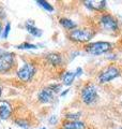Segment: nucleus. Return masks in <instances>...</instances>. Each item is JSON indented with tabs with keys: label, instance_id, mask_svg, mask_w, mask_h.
<instances>
[{
	"label": "nucleus",
	"instance_id": "39448f33",
	"mask_svg": "<svg viewBox=\"0 0 122 129\" xmlns=\"http://www.w3.org/2000/svg\"><path fill=\"white\" fill-rule=\"evenodd\" d=\"M102 27L107 31H117L118 30V21L110 14H103L100 18Z\"/></svg>",
	"mask_w": 122,
	"mask_h": 129
},
{
	"label": "nucleus",
	"instance_id": "1a4fd4ad",
	"mask_svg": "<svg viewBox=\"0 0 122 129\" xmlns=\"http://www.w3.org/2000/svg\"><path fill=\"white\" fill-rule=\"evenodd\" d=\"M54 99V92H52L49 88H44L39 92V100L43 103L51 102Z\"/></svg>",
	"mask_w": 122,
	"mask_h": 129
},
{
	"label": "nucleus",
	"instance_id": "ddd939ff",
	"mask_svg": "<svg viewBox=\"0 0 122 129\" xmlns=\"http://www.w3.org/2000/svg\"><path fill=\"white\" fill-rule=\"evenodd\" d=\"M60 25L63 26V28H66L67 30H71V31L76 28V24L73 21H71V19L66 18V17L60 18Z\"/></svg>",
	"mask_w": 122,
	"mask_h": 129
},
{
	"label": "nucleus",
	"instance_id": "5701e85b",
	"mask_svg": "<svg viewBox=\"0 0 122 129\" xmlns=\"http://www.w3.org/2000/svg\"><path fill=\"white\" fill-rule=\"evenodd\" d=\"M77 72H78V73H77V75L81 74V69H80V68H78V69H77Z\"/></svg>",
	"mask_w": 122,
	"mask_h": 129
},
{
	"label": "nucleus",
	"instance_id": "423d86ee",
	"mask_svg": "<svg viewBox=\"0 0 122 129\" xmlns=\"http://www.w3.org/2000/svg\"><path fill=\"white\" fill-rule=\"evenodd\" d=\"M35 73V67L31 63H26L17 72V76L23 82H29Z\"/></svg>",
	"mask_w": 122,
	"mask_h": 129
},
{
	"label": "nucleus",
	"instance_id": "f8f14e48",
	"mask_svg": "<svg viewBox=\"0 0 122 129\" xmlns=\"http://www.w3.org/2000/svg\"><path fill=\"white\" fill-rule=\"evenodd\" d=\"M47 60L49 61L52 66H59L62 62V57H61L60 54H57V53H50L46 56Z\"/></svg>",
	"mask_w": 122,
	"mask_h": 129
},
{
	"label": "nucleus",
	"instance_id": "f03ea898",
	"mask_svg": "<svg viewBox=\"0 0 122 129\" xmlns=\"http://www.w3.org/2000/svg\"><path fill=\"white\" fill-rule=\"evenodd\" d=\"M93 36L94 31L91 29H74L69 34V38L74 42L86 43L90 41Z\"/></svg>",
	"mask_w": 122,
	"mask_h": 129
},
{
	"label": "nucleus",
	"instance_id": "a878e982",
	"mask_svg": "<svg viewBox=\"0 0 122 129\" xmlns=\"http://www.w3.org/2000/svg\"><path fill=\"white\" fill-rule=\"evenodd\" d=\"M41 129H46V128H41Z\"/></svg>",
	"mask_w": 122,
	"mask_h": 129
},
{
	"label": "nucleus",
	"instance_id": "f257e3e1",
	"mask_svg": "<svg viewBox=\"0 0 122 129\" xmlns=\"http://www.w3.org/2000/svg\"><path fill=\"white\" fill-rule=\"evenodd\" d=\"M80 98H81V101L85 104H88V106L96 102L97 99H99L96 87L93 84H87V85H85L83 87V89H81Z\"/></svg>",
	"mask_w": 122,
	"mask_h": 129
},
{
	"label": "nucleus",
	"instance_id": "7ed1b4c3",
	"mask_svg": "<svg viewBox=\"0 0 122 129\" xmlns=\"http://www.w3.org/2000/svg\"><path fill=\"white\" fill-rule=\"evenodd\" d=\"M111 48V44L106 41H97V42H93L86 45L85 50L87 53L91 54V55H101L107 52Z\"/></svg>",
	"mask_w": 122,
	"mask_h": 129
},
{
	"label": "nucleus",
	"instance_id": "6ab92c4d",
	"mask_svg": "<svg viewBox=\"0 0 122 129\" xmlns=\"http://www.w3.org/2000/svg\"><path fill=\"white\" fill-rule=\"evenodd\" d=\"M15 123L17 124L18 126H20V127H24V128H27L28 127V123L26 122V120H24V119H17Z\"/></svg>",
	"mask_w": 122,
	"mask_h": 129
},
{
	"label": "nucleus",
	"instance_id": "cd10ccee",
	"mask_svg": "<svg viewBox=\"0 0 122 129\" xmlns=\"http://www.w3.org/2000/svg\"><path fill=\"white\" fill-rule=\"evenodd\" d=\"M121 104H122V103H121Z\"/></svg>",
	"mask_w": 122,
	"mask_h": 129
},
{
	"label": "nucleus",
	"instance_id": "20e7f679",
	"mask_svg": "<svg viewBox=\"0 0 122 129\" xmlns=\"http://www.w3.org/2000/svg\"><path fill=\"white\" fill-rule=\"evenodd\" d=\"M120 75V70L118 69L115 66H110L107 67L105 70H103L102 72H100L99 74V82L101 84H105L112 81L113 79L118 78Z\"/></svg>",
	"mask_w": 122,
	"mask_h": 129
},
{
	"label": "nucleus",
	"instance_id": "f3484780",
	"mask_svg": "<svg viewBox=\"0 0 122 129\" xmlns=\"http://www.w3.org/2000/svg\"><path fill=\"white\" fill-rule=\"evenodd\" d=\"M80 116V113H69V114L66 115V118L70 119L71 122H74V120H77Z\"/></svg>",
	"mask_w": 122,
	"mask_h": 129
},
{
	"label": "nucleus",
	"instance_id": "b1692460",
	"mask_svg": "<svg viewBox=\"0 0 122 129\" xmlns=\"http://www.w3.org/2000/svg\"><path fill=\"white\" fill-rule=\"evenodd\" d=\"M1 30H2V25H1V23H0V34H1Z\"/></svg>",
	"mask_w": 122,
	"mask_h": 129
},
{
	"label": "nucleus",
	"instance_id": "2eb2a0df",
	"mask_svg": "<svg viewBox=\"0 0 122 129\" xmlns=\"http://www.w3.org/2000/svg\"><path fill=\"white\" fill-rule=\"evenodd\" d=\"M26 29L29 31L32 36H34V37H40V36L42 35V31H41L40 29L35 28L34 26H32V25H29V24H26Z\"/></svg>",
	"mask_w": 122,
	"mask_h": 129
},
{
	"label": "nucleus",
	"instance_id": "dca6fc26",
	"mask_svg": "<svg viewBox=\"0 0 122 129\" xmlns=\"http://www.w3.org/2000/svg\"><path fill=\"white\" fill-rule=\"evenodd\" d=\"M36 3L40 5L42 8H44V9H45L46 11H48V12H52V11H54V8H52V6L49 5V2L45 1V0H38Z\"/></svg>",
	"mask_w": 122,
	"mask_h": 129
},
{
	"label": "nucleus",
	"instance_id": "6e6552de",
	"mask_svg": "<svg viewBox=\"0 0 122 129\" xmlns=\"http://www.w3.org/2000/svg\"><path fill=\"white\" fill-rule=\"evenodd\" d=\"M12 113L11 104L6 100H0V118L7 119L10 117Z\"/></svg>",
	"mask_w": 122,
	"mask_h": 129
},
{
	"label": "nucleus",
	"instance_id": "0eeeda50",
	"mask_svg": "<svg viewBox=\"0 0 122 129\" xmlns=\"http://www.w3.org/2000/svg\"><path fill=\"white\" fill-rule=\"evenodd\" d=\"M14 55L7 53L0 55V73H5L12 69L14 66Z\"/></svg>",
	"mask_w": 122,
	"mask_h": 129
},
{
	"label": "nucleus",
	"instance_id": "9b49d317",
	"mask_svg": "<svg viewBox=\"0 0 122 129\" xmlns=\"http://www.w3.org/2000/svg\"><path fill=\"white\" fill-rule=\"evenodd\" d=\"M62 128L63 129H85L86 128V125L83 122H79V120H74V122H64L62 124Z\"/></svg>",
	"mask_w": 122,
	"mask_h": 129
},
{
	"label": "nucleus",
	"instance_id": "c85d7f7f",
	"mask_svg": "<svg viewBox=\"0 0 122 129\" xmlns=\"http://www.w3.org/2000/svg\"><path fill=\"white\" fill-rule=\"evenodd\" d=\"M62 129H63V128H62Z\"/></svg>",
	"mask_w": 122,
	"mask_h": 129
},
{
	"label": "nucleus",
	"instance_id": "9d476101",
	"mask_svg": "<svg viewBox=\"0 0 122 129\" xmlns=\"http://www.w3.org/2000/svg\"><path fill=\"white\" fill-rule=\"evenodd\" d=\"M84 5L90 10L94 11H102L106 7V1L104 0H97V1H85Z\"/></svg>",
	"mask_w": 122,
	"mask_h": 129
},
{
	"label": "nucleus",
	"instance_id": "bb28decb",
	"mask_svg": "<svg viewBox=\"0 0 122 129\" xmlns=\"http://www.w3.org/2000/svg\"><path fill=\"white\" fill-rule=\"evenodd\" d=\"M120 129H122V128H120Z\"/></svg>",
	"mask_w": 122,
	"mask_h": 129
},
{
	"label": "nucleus",
	"instance_id": "4468645a",
	"mask_svg": "<svg viewBox=\"0 0 122 129\" xmlns=\"http://www.w3.org/2000/svg\"><path fill=\"white\" fill-rule=\"evenodd\" d=\"M75 76H76V73H74V72H66L64 75L62 76L63 84L64 85H71L75 79Z\"/></svg>",
	"mask_w": 122,
	"mask_h": 129
},
{
	"label": "nucleus",
	"instance_id": "412c9836",
	"mask_svg": "<svg viewBox=\"0 0 122 129\" xmlns=\"http://www.w3.org/2000/svg\"><path fill=\"white\" fill-rule=\"evenodd\" d=\"M10 29H11V25L10 23H8L6 25V28H5V34H3V38H8L9 36V32H10Z\"/></svg>",
	"mask_w": 122,
	"mask_h": 129
},
{
	"label": "nucleus",
	"instance_id": "a211bd4d",
	"mask_svg": "<svg viewBox=\"0 0 122 129\" xmlns=\"http://www.w3.org/2000/svg\"><path fill=\"white\" fill-rule=\"evenodd\" d=\"M17 48H20V50H24V48H36V45L25 42V43H23V44H19V45L17 46Z\"/></svg>",
	"mask_w": 122,
	"mask_h": 129
},
{
	"label": "nucleus",
	"instance_id": "4be33fe9",
	"mask_svg": "<svg viewBox=\"0 0 122 129\" xmlns=\"http://www.w3.org/2000/svg\"><path fill=\"white\" fill-rule=\"evenodd\" d=\"M5 16H6L5 11H3V9L0 7V18H5Z\"/></svg>",
	"mask_w": 122,
	"mask_h": 129
},
{
	"label": "nucleus",
	"instance_id": "393cba45",
	"mask_svg": "<svg viewBox=\"0 0 122 129\" xmlns=\"http://www.w3.org/2000/svg\"><path fill=\"white\" fill-rule=\"evenodd\" d=\"M1 95H2V90H1V88H0V97H1Z\"/></svg>",
	"mask_w": 122,
	"mask_h": 129
},
{
	"label": "nucleus",
	"instance_id": "aec40b11",
	"mask_svg": "<svg viewBox=\"0 0 122 129\" xmlns=\"http://www.w3.org/2000/svg\"><path fill=\"white\" fill-rule=\"evenodd\" d=\"M48 88H49V89H50L52 92H57V91H59V90H60L61 86H60V85H57V84H55V85L48 86Z\"/></svg>",
	"mask_w": 122,
	"mask_h": 129
}]
</instances>
